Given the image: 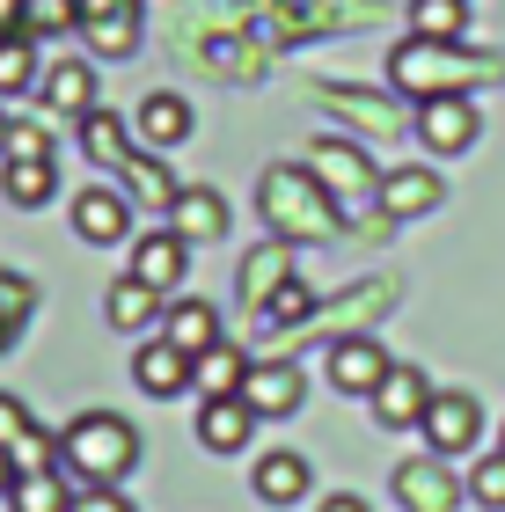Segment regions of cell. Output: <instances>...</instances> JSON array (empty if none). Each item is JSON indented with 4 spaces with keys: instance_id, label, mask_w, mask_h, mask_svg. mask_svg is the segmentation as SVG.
<instances>
[{
    "instance_id": "obj_1",
    "label": "cell",
    "mask_w": 505,
    "mask_h": 512,
    "mask_svg": "<svg viewBox=\"0 0 505 512\" xmlns=\"http://www.w3.org/2000/svg\"><path fill=\"white\" fill-rule=\"evenodd\" d=\"M498 81V59L469 52V44H440V37H403L396 52H388V88L396 96H469V88Z\"/></svg>"
},
{
    "instance_id": "obj_2",
    "label": "cell",
    "mask_w": 505,
    "mask_h": 512,
    "mask_svg": "<svg viewBox=\"0 0 505 512\" xmlns=\"http://www.w3.org/2000/svg\"><path fill=\"white\" fill-rule=\"evenodd\" d=\"M59 461H66L74 483H125L140 469V432H132L118 410H81L74 425L59 432Z\"/></svg>"
},
{
    "instance_id": "obj_3",
    "label": "cell",
    "mask_w": 505,
    "mask_h": 512,
    "mask_svg": "<svg viewBox=\"0 0 505 512\" xmlns=\"http://www.w3.org/2000/svg\"><path fill=\"white\" fill-rule=\"evenodd\" d=\"M257 205L271 220V242H330L337 235V205L323 198V183H315L308 169H293V161H279V169H264L257 183Z\"/></svg>"
},
{
    "instance_id": "obj_4",
    "label": "cell",
    "mask_w": 505,
    "mask_h": 512,
    "mask_svg": "<svg viewBox=\"0 0 505 512\" xmlns=\"http://www.w3.org/2000/svg\"><path fill=\"white\" fill-rule=\"evenodd\" d=\"M301 169L323 183V198L337 205V220H344V227H359V220H374V213H381V169L366 161L359 139H337V132H330V139H315Z\"/></svg>"
},
{
    "instance_id": "obj_5",
    "label": "cell",
    "mask_w": 505,
    "mask_h": 512,
    "mask_svg": "<svg viewBox=\"0 0 505 512\" xmlns=\"http://www.w3.org/2000/svg\"><path fill=\"white\" fill-rule=\"evenodd\" d=\"M425 447L454 461V454H476V439H484V403H476L469 388H432V403H425Z\"/></svg>"
},
{
    "instance_id": "obj_6",
    "label": "cell",
    "mask_w": 505,
    "mask_h": 512,
    "mask_svg": "<svg viewBox=\"0 0 505 512\" xmlns=\"http://www.w3.org/2000/svg\"><path fill=\"white\" fill-rule=\"evenodd\" d=\"M388 491H396V505H403V512H462V483L447 476V461H440V454L396 461Z\"/></svg>"
},
{
    "instance_id": "obj_7",
    "label": "cell",
    "mask_w": 505,
    "mask_h": 512,
    "mask_svg": "<svg viewBox=\"0 0 505 512\" xmlns=\"http://www.w3.org/2000/svg\"><path fill=\"white\" fill-rule=\"evenodd\" d=\"M425 403H432V374H418V366H388L381 388L366 395V410H374L388 432H418L425 425Z\"/></svg>"
},
{
    "instance_id": "obj_8",
    "label": "cell",
    "mask_w": 505,
    "mask_h": 512,
    "mask_svg": "<svg viewBox=\"0 0 505 512\" xmlns=\"http://www.w3.org/2000/svg\"><path fill=\"white\" fill-rule=\"evenodd\" d=\"M388 366H396V359H388L374 337H337L330 352H323V374H330V388H337V395H359V403L381 388V374H388Z\"/></svg>"
},
{
    "instance_id": "obj_9",
    "label": "cell",
    "mask_w": 505,
    "mask_h": 512,
    "mask_svg": "<svg viewBox=\"0 0 505 512\" xmlns=\"http://www.w3.org/2000/svg\"><path fill=\"white\" fill-rule=\"evenodd\" d=\"M74 235L96 242V249L125 242L132 235V198L118 191V183H88V191H74Z\"/></svg>"
},
{
    "instance_id": "obj_10",
    "label": "cell",
    "mask_w": 505,
    "mask_h": 512,
    "mask_svg": "<svg viewBox=\"0 0 505 512\" xmlns=\"http://www.w3.org/2000/svg\"><path fill=\"white\" fill-rule=\"evenodd\" d=\"M183 271H191V242H183L176 227H154V235H140V242H132V271H125V278L154 286L162 300L183 286Z\"/></svg>"
},
{
    "instance_id": "obj_11",
    "label": "cell",
    "mask_w": 505,
    "mask_h": 512,
    "mask_svg": "<svg viewBox=\"0 0 505 512\" xmlns=\"http://www.w3.org/2000/svg\"><path fill=\"white\" fill-rule=\"evenodd\" d=\"M476 132H484V118H476L469 96H432V103H418V139H425L432 154H469Z\"/></svg>"
},
{
    "instance_id": "obj_12",
    "label": "cell",
    "mask_w": 505,
    "mask_h": 512,
    "mask_svg": "<svg viewBox=\"0 0 505 512\" xmlns=\"http://www.w3.org/2000/svg\"><path fill=\"white\" fill-rule=\"evenodd\" d=\"M301 395H308V374L293 359H264V366H249V381H242V403L257 417H293Z\"/></svg>"
},
{
    "instance_id": "obj_13",
    "label": "cell",
    "mask_w": 505,
    "mask_h": 512,
    "mask_svg": "<svg viewBox=\"0 0 505 512\" xmlns=\"http://www.w3.org/2000/svg\"><path fill=\"white\" fill-rule=\"evenodd\" d=\"M132 388L154 395V403H176V395L191 388V352H176L169 337H147L140 352H132Z\"/></svg>"
},
{
    "instance_id": "obj_14",
    "label": "cell",
    "mask_w": 505,
    "mask_h": 512,
    "mask_svg": "<svg viewBox=\"0 0 505 512\" xmlns=\"http://www.w3.org/2000/svg\"><path fill=\"white\" fill-rule=\"evenodd\" d=\"M191 432H198V447H205V454H242V447H249V432H257V410H249L242 395H205Z\"/></svg>"
},
{
    "instance_id": "obj_15",
    "label": "cell",
    "mask_w": 505,
    "mask_h": 512,
    "mask_svg": "<svg viewBox=\"0 0 505 512\" xmlns=\"http://www.w3.org/2000/svg\"><path fill=\"white\" fill-rule=\"evenodd\" d=\"M227 220H235V213H227V198L213 191V183H183V191H176V205H169V227H176V235L183 242H220L227 235Z\"/></svg>"
},
{
    "instance_id": "obj_16",
    "label": "cell",
    "mask_w": 505,
    "mask_h": 512,
    "mask_svg": "<svg viewBox=\"0 0 505 512\" xmlns=\"http://www.w3.org/2000/svg\"><path fill=\"white\" fill-rule=\"evenodd\" d=\"M132 132H140L147 154H176L183 139H191V103H183L176 88H154V96L140 103V118H132Z\"/></svg>"
},
{
    "instance_id": "obj_17",
    "label": "cell",
    "mask_w": 505,
    "mask_h": 512,
    "mask_svg": "<svg viewBox=\"0 0 505 512\" xmlns=\"http://www.w3.org/2000/svg\"><path fill=\"white\" fill-rule=\"evenodd\" d=\"M154 337H169L176 344V352H213V344H220V308H213V300H198V293H183V300H169V308H162V330H154Z\"/></svg>"
},
{
    "instance_id": "obj_18",
    "label": "cell",
    "mask_w": 505,
    "mask_h": 512,
    "mask_svg": "<svg viewBox=\"0 0 505 512\" xmlns=\"http://www.w3.org/2000/svg\"><path fill=\"white\" fill-rule=\"evenodd\" d=\"M37 96H44V110H52V118H88V110H96V66L88 59H59L52 74L37 81Z\"/></svg>"
},
{
    "instance_id": "obj_19",
    "label": "cell",
    "mask_w": 505,
    "mask_h": 512,
    "mask_svg": "<svg viewBox=\"0 0 505 512\" xmlns=\"http://www.w3.org/2000/svg\"><path fill=\"white\" fill-rule=\"evenodd\" d=\"M249 491H257L264 505H301V498H308V454H293V447L257 454V469H249Z\"/></svg>"
},
{
    "instance_id": "obj_20",
    "label": "cell",
    "mask_w": 505,
    "mask_h": 512,
    "mask_svg": "<svg viewBox=\"0 0 505 512\" xmlns=\"http://www.w3.org/2000/svg\"><path fill=\"white\" fill-rule=\"evenodd\" d=\"M162 308H169V300L154 293V286H140V278H118V286L103 293V315H110V330H118V337L162 330Z\"/></svg>"
},
{
    "instance_id": "obj_21",
    "label": "cell",
    "mask_w": 505,
    "mask_h": 512,
    "mask_svg": "<svg viewBox=\"0 0 505 512\" xmlns=\"http://www.w3.org/2000/svg\"><path fill=\"white\" fill-rule=\"evenodd\" d=\"M440 176L432 169H388L381 176V220H425L432 205H440Z\"/></svg>"
},
{
    "instance_id": "obj_22",
    "label": "cell",
    "mask_w": 505,
    "mask_h": 512,
    "mask_svg": "<svg viewBox=\"0 0 505 512\" xmlns=\"http://www.w3.org/2000/svg\"><path fill=\"white\" fill-rule=\"evenodd\" d=\"M110 183H118V191H125L132 205H162V213H169L176 191H183V183L162 169V154H147V147H132V154L118 161V176H110Z\"/></svg>"
},
{
    "instance_id": "obj_23",
    "label": "cell",
    "mask_w": 505,
    "mask_h": 512,
    "mask_svg": "<svg viewBox=\"0 0 505 512\" xmlns=\"http://www.w3.org/2000/svg\"><path fill=\"white\" fill-rule=\"evenodd\" d=\"M8 512H74V476H66V461H52V469H22L15 491H8Z\"/></svg>"
},
{
    "instance_id": "obj_24",
    "label": "cell",
    "mask_w": 505,
    "mask_h": 512,
    "mask_svg": "<svg viewBox=\"0 0 505 512\" xmlns=\"http://www.w3.org/2000/svg\"><path fill=\"white\" fill-rule=\"evenodd\" d=\"M249 366H257V359H249L242 344H227V337H220L213 352H198V359H191V388H198V395H242Z\"/></svg>"
},
{
    "instance_id": "obj_25",
    "label": "cell",
    "mask_w": 505,
    "mask_h": 512,
    "mask_svg": "<svg viewBox=\"0 0 505 512\" xmlns=\"http://www.w3.org/2000/svg\"><path fill=\"white\" fill-rule=\"evenodd\" d=\"M293 278V242H264V249H249V264H242V308L257 315L271 293H279Z\"/></svg>"
},
{
    "instance_id": "obj_26",
    "label": "cell",
    "mask_w": 505,
    "mask_h": 512,
    "mask_svg": "<svg viewBox=\"0 0 505 512\" xmlns=\"http://www.w3.org/2000/svg\"><path fill=\"white\" fill-rule=\"evenodd\" d=\"M132 147H140V139L125 132V118H118V110H103V103H96V110L81 118V154L96 161V169H110V176H118V161H125Z\"/></svg>"
},
{
    "instance_id": "obj_27",
    "label": "cell",
    "mask_w": 505,
    "mask_h": 512,
    "mask_svg": "<svg viewBox=\"0 0 505 512\" xmlns=\"http://www.w3.org/2000/svg\"><path fill=\"white\" fill-rule=\"evenodd\" d=\"M0 198L37 213L44 198H59V161H0Z\"/></svg>"
},
{
    "instance_id": "obj_28",
    "label": "cell",
    "mask_w": 505,
    "mask_h": 512,
    "mask_svg": "<svg viewBox=\"0 0 505 512\" xmlns=\"http://www.w3.org/2000/svg\"><path fill=\"white\" fill-rule=\"evenodd\" d=\"M44 81V66H37V37H0V103L8 96H30V88Z\"/></svg>"
},
{
    "instance_id": "obj_29",
    "label": "cell",
    "mask_w": 505,
    "mask_h": 512,
    "mask_svg": "<svg viewBox=\"0 0 505 512\" xmlns=\"http://www.w3.org/2000/svg\"><path fill=\"white\" fill-rule=\"evenodd\" d=\"M462 30H469V0H418V8H410V37L462 44Z\"/></svg>"
},
{
    "instance_id": "obj_30",
    "label": "cell",
    "mask_w": 505,
    "mask_h": 512,
    "mask_svg": "<svg viewBox=\"0 0 505 512\" xmlns=\"http://www.w3.org/2000/svg\"><path fill=\"white\" fill-rule=\"evenodd\" d=\"M308 315H315V293L301 286V271H293L286 286H279V293H271L264 308H257V330H301Z\"/></svg>"
},
{
    "instance_id": "obj_31",
    "label": "cell",
    "mask_w": 505,
    "mask_h": 512,
    "mask_svg": "<svg viewBox=\"0 0 505 512\" xmlns=\"http://www.w3.org/2000/svg\"><path fill=\"white\" fill-rule=\"evenodd\" d=\"M81 37L96 44V59H132V52H140V15H103V22H81Z\"/></svg>"
},
{
    "instance_id": "obj_32",
    "label": "cell",
    "mask_w": 505,
    "mask_h": 512,
    "mask_svg": "<svg viewBox=\"0 0 505 512\" xmlns=\"http://www.w3.org/2000/svg\"><path fill=\"white\" fill-rule=\"evenodd\" d=\"M81 30V0H22V37H66Z\"/></svg>"
},
{
    "instance_id": "obj_33",
    "label": "cell",
    "mask_w": 505,
    "mask_h": 512,
    "mask_svg": "<svg viewBox=\"0 0 505 512\" xmlns=\"http://www.w3.org/2000/svg\"><path fill=\"white\" fill-rule=\"evenodd\" d=\"M30 308H37V293L22 286L15 271H0V352L15 344V330H22V315H30Z\"/></svg>"
},
{
    "instance_id": "obj_34",
    "label": "cell",
    "mask_w": 505,
    "mask_h": 512,
    "mask_svg": "<svg viewBox=\"0 0 505 512\" xmlns=\"http://www.w3.org/2000/svg\"><path fill=\"white\" fill-rule=\"evenodd\" d=\"M462 491H469L476 505H484V512H505V454H484V461L469 469Z\"/></svg>"
},
{
    "instance_id": "obj_35",
    "label": "cell",
    "mask_w": 505,
    "mask_h": 512,
    "mask_svg": "<svg viewBox=\"0 0 505 512\" xmlns=\"http://www.w3.org/2000/svg\"><path fill=\"white\" fill-rule=\"evenodd\" d=\"M0 161H59V154H52V132H44V125H8Z\"/></svg>"
},
{
    "instance_id": "obj_36",
    "label": "cell",
    "mask_w": 505,
    "mask_h": 512,
    "mask_svg": "<svg viewBox=\"0 0 505 512\" xmlns=\"http://www.w3.org/2000/svg\"><path fill=\"white\" fill-rule=\"evenodd\" d=\"M22 439H37V425H30V410H22V395H0V447H22Z\"/></svg>"
},
{
    "instance_id": "obj_37",
    "label": "cell",
    "mask_w": 505,
    "mask_h": 512,
    "mask_svg": "<svg viewBox=\"0 0 505 512\" xmlns=\"http://www.w3.org/2000/svg\"><path fill=\"white\" fill-rule=\"evenodd\" d=\"M74 512H132V498L118 483H88V491H74Z\"/></svg>"
},
{
    "instance_id": "obj_38",
    "label": "cell",
    "mask_w": 505,
    "mask_h": 512,
    "mask_svg": "<svg viewBox=\"0 0 505 512\" xmlns=\"http://www.w3.org/2000/svg\"><path fill=\"white\" fill-rule=\"evenodd\" d=\"M103 15H140V0H81V22H103Z\"/></svg>"
},
{
    "instance_id": "obj_39",
    "label": "cell",
    "mask_w": 505,
    "mask_h": 512,
    "mask_svg": "<svg viewBox=\"0 0 505 512\" xmlns=\"http://www.w3.org/2000/svg\"><path fill=\"white\" fill-rule=\"evenodd\" d=\"M15 476H22V469H15V454L0 447V505H8V491H15Z\"/></svg>"
},
{
    "instance_id": "obj_40",
    "label": "cell",
    "mask_w": 505,
    "mask_h": 512,
    "mask_svg": "<svg viewBox=\"0 0 505 512\" xmlns=\"http://www.w3.org/2000/svg\"><path fill=\"white\" fill-rule=\"evenodd\" d=\"M22 30V0H0V37H15Z\"/></svg>"
},
{
    "instance_id": "obj_41",
    "label": "cell",
    "mask_w": 505,
    "mask_h": 512,
    "mask_svg": "<svg viewBox=\"0 0 505 512\" xmlns=\"http://www.w3.org/2000/svg\"><path fill=\"white\" fill-rule=\"evenodd\" d=\"M315 512H366V498H352V491H337V498H323Z\"/></svg>"
},
{
    "instance_id": "obj_42",
    "label": "cell",
    "mask_w": 505,
    "mask_h": 512,
    "mask_svg": "<svg viewBox=\"0 0 505 512\" xmlns=\"http://www.w3.org/2000/svg\"><path fill=\"white\" fill-rule=\"evenodd\" d=\"M8 125H15V118H8V110H0V147H8Z\"/></svg>"
},
{
    "instance_id": "obj_43",
    "label": "cell",
    "mask_w": 505,
    "mask_h": 512,
    "mask_svg": "<svg viewBox=\"0 0 505 512\" xmlns=\"http://www.w3.org/2000/svg\"><path fill=\"white\" fill-rule=\"evenodd\" d=\"M498 454H505V439H498Z\"/></svg>"
}]
</instances>
